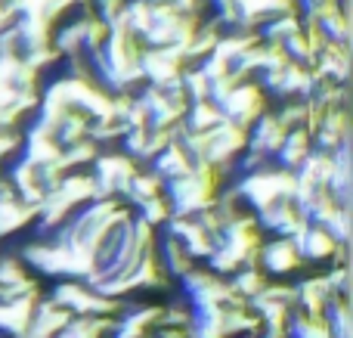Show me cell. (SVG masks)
<instances>
[{
	"label": "cell",
	"instance_id": "cell-1",
	"mask_svg": "<svg viewBox=\"0 0 353 338\" xmlns=\"http://www.w3.org/2000/svg\"><path fill=\"white\" fill-rule=\"evenodd\" d=\"M68 320H72V317L62 308H56L53 301H41L31 308V317H28V323H25L22 338H53Z\"/></svg>",
	"mask_w": 353,
	"mask_h": 338
},
{
	"label": "cell",
	"instance_id": "cell-2",
	"mask_svg": "<svg viewBox=\"0 0 353 338\" xmlns=\"http://www.w3.org/2000/svg\"><path fill=\"white\" fill-rule=\"evenodd\" d=\"M298 264H301V258H298V252H294L292 239H276L261 248V267L267 273H273V277H285V273H292Z\"/></svg>",
	"mask_w": 353,
	"mask_h": 338
}]
</instances>
